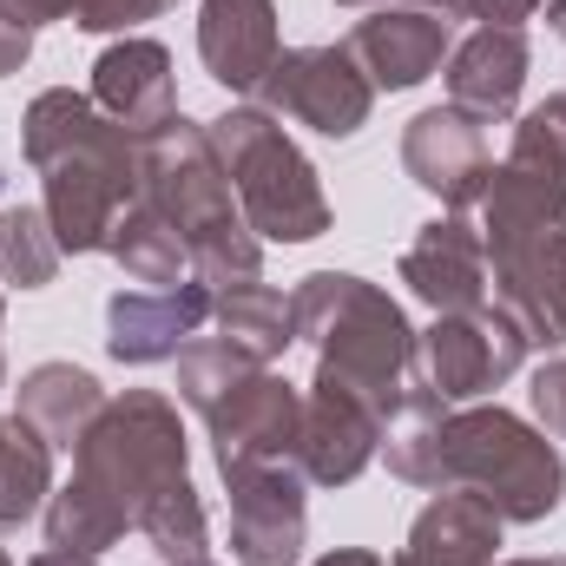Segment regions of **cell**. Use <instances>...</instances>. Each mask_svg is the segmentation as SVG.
Segmentation results:
<instances>
[{
    "label": "cell",
    "instance_id": "cell-1",
    "mask_svg": "<svg viewBox=\"0 0 566 566\" xmlns=\"http://www.w3.org/2000/svg\"><path fill=\"white\" fill-rule=\"evenodd\" d=\"M382 461L396 481L428 494H481L507 527H534L560 514L566 501V461L554 434L501 402H468L448 409L434 389L409 382L402 409L382 428Z\"/></svg>",
    "mask_w": 566,
    "mask_h": 566
},
{
    "label": "cell",
    "instance_id": "cell-2",
    "mask_svg": "<svg viewBox=\"0 0 566 566\" xmlns=\"http://www.w3.org/2000/svg\"><path fill=\"white\" fill-rule=\"evenodd\" d=\"M191 474V441L178 422V402L158 389H126L99 409V422L73 448V481L46 501V547L66 554H113L139 514Z\"/></svg>",
    "mask_w": 566,
    "mask_h": 566
},
{
    "label": "cell",
    "instance_id": "cell-3",
    "mask_svg": "<svg viewBox=\"0 0 566 566\" xmlns=\"http://www.w3.org/2000/svg\"><path fill=\"white\" fill-rule=\"evenodd\" d=\"M20 151L40 171V211L60 251H106L119 211L139 198V133L106 119L93 93L46 86L20 119Z\"/></svg>",
    "mask_w": 566,
    "mask_h": 566
},
{
    "label": "cell",
    "instance_id": "cell-4",
    "mask_svg": "<svg viewBox=\"0 0 566 566\" xmlns=\"http://www.w3.org/2000/svg\"><path fill=\"white\" fill-rule=\"evenodd\" d=\"M139 198L185 238L191 271L211 290L251 283L264 271V238L244 224L231 171H224L205 119L171 113L165 126H151L139 139Z\"/></svg>",
    "mask_w": 566,
    "mask_h": 566
},
{
    "label": "cell",
    "instance_id": "cell-5",
    "mask_svg": "<svg viewBox=\"0 0 566 566\" xmlns=\"http://www.w3.org/2000/svg\"><path fill=\"white\" fill-rule=\"evenodd\" d=\"M290 303H296V343L316 349V376L396 416L416 382V329L402 303L356 271H310L290 290Z\"/></svg>",
    "mask_w": 566,
    "mask_h": 566
},
{
    "label": "cell",
    "instance_id": "cell-6",
    "mask_svg": "<svg viewBox=\"0 0 566 566\" xmlns=\"http://www.w3.org/2000/svg\"><path fill=\"white\" fill-rule=\"evenodd\" d=\"M211 145L231 171L238 211L264 244H310L329 231V198L316 165L296 151V139L277 126V113L264 106H231L224 119H211Z\"/></svg>",
    "mask_w": 566,
    "mask_h": 566
},
{
    "label": "cell",
    "instance_id": "cell-7",
    "mask_svg": "<svg viewBox=\"0 0 566 566\" xmlns=\"http://www.w3.org/2000/svg\"><path fill=\"white\" fill-rule=\"evenodd\" d=\"M481 244H488V264L501 258H521L547 238H566V139L534 113H521L507 158L494 165L488 191H481Z\"/></svg>",
    "mask_w": 566,
    "mask_h": 566
},
{
    "label": "cell",
    "instance_id": "cell-8",
    "mask_svg": "<svg viewBox=\"0 0 566 566\" xmlns=\"http://www.w3.org/2000/svg\"><path fill=\"white\" fill-rule=\"evenodd\" d=\"M521 363H527V336L507 323L501 303H481V310H461V316H434L416 336V382L434 389L448 409L488 402Z\"/></svg>",
    "mask_w": 566,
    "mask_h": 566
},
{
    "label": "cell",
    "instance_id": "cell-9",
    "mask_svg": "<svg viewBox=\"0 0 566 566\" xmlns=\"http://www.w3.org/2000/svg\"><path fill=\"white\" fill-rule=\"evenodd\" d=\"M258 106L323 133V139H356L369 126V113H376V86L349 60V46H290L264 73Z\"/></svg>",
    "mask_w": 566,
    "mask_h": 566
},
{
    "label": "cell",
    "instance_id": "cell-10",
    "mask_svg": "<svg viewBox=\"0 0 566 566\" xmlns=\"http://www.w3.org/2000/svg\"><path fill=\"white\" fill-rule=\"evenodd\" d=\"M382 428L389 416L376 402H363L356 389L329 382V376H310L303 389V422H296V474L310 488H349L376 454H382Z\"/></svg>",
    "mask_w": 566,
    "mask_h": 566
},
{
    "label": "cell",
    "instance_id": "cell-11",
    "mask_svg": "<svg viewBox=\"0 0 566 566\" xmlns=\"http://www.w3.org/2000/svg\"><path fill=\"white\" fill-rule=\"evenodd\" d=\"M224 488H231V560L238 566H303V541H310L303 488L310 481L296 474V461L224 474Z\"/></svg>",
    "mask_w": 566,
    "mask_h": 566
},
{
    "label": "cell",
    "instance_id": "cell-12",
    "mask_svg": "<svg viewBox=\"0 0 566 566\" xmlns=\"http://www.w3.org/2000/svg\"><path fill=\"white\" fill-rule=\"evenodd\" d=\"M296 422H303V389L277 369H251L211 416V454L218 474H244V468H271L296 454Z\"/></svg>",
    "mask_w": 566,
    "mask_h": 566
},
{
    "label": "cell",
    "instance_id": "cell-13",
    "mask_svg": "<svg viewBox=\"0 0 566 566\" xmlns=\"http://www.w3.org/2000/svg\"><path fill=\"white\" fill-rule=\"evenodd\" d=\"M402 171L428 198H441V211H474L494 178L488 126L468 119L461 106H428L402 126Z\"/></svg>",
    "mask_w": 566,
    "mask_h": 566
},
{
    "label": "cell",
    "instance_id": "cell-14",
    "mask_svg": "<svg viewBox=\"0 0 566 566\" xmlns=\"http://www.w3.org/2000/svg\"><path fill=\"white\" fill-rule=\"evenodd\" d=\"M211 310H218V290L205 277H185L171 290H119L106 303V356L126 369L178 363V349L198 343Z\"/></svg>",
    "mask_w": 566,
    "mask_h": 566
},
{
    "label": "cell",
    "instance_id": "cell-15",
    "mask_svg": "<svg viewBox=\"0 0 566 566\" xmlns=\"http://www.w3.org/2000/svg\"><path fill=\"white\" fill-rule=\"evenodd\" d=\"M343 46L369 73L376 93H409L448 66L454 20H448V7H369V20H356Z\"/></svg>",
    "mask_w": 566,
    "mask_h": 566
},
{
    "label": "cell",
    "instance_id": "cell-16",
    "mask_svg": "<svg viewBox=\"0 0 566 566\" xmlns=\"http://www.w3.org/2000/svg\"><path fill=\"white\" fill-rule=\"evenodd\" d=\"M402 283H409V296L428 303L434 316H461V310L494 303L481 224H468L461 211H441L434 224H422V238L402 251Z\"/></svg>",
    "mask_w": 566,
    "mask_h": 566
},
{
    "label": "cell",
    "instance_id": "cell-17",
    "mask_svg": "<svg viewBox=\"0 0 566 566\" xmlns=\"http://www.w3.org/2000/svg\"><path fill=\"white\" fill-rule=\"evenodd\" d=\"M527 66H534V46L521 27H474L468 40H454L441 80H448V106H461L468 119L494 126V119H514L521 106V86H527Z\"/></svg>",
    "mask_w": 566,
    "mask_h": 566
},
{
    "label": "cell",
    "instance_id": "cell-18",
    "mask_svg": "<svg viewBox=\"0 0 566 566\" xmlns=\"http://www.w3.org/2000/svg\"><path fill=\"white\" fill-rule=\"evenodd\" d=\"M93 106L106 119H119L126 133H151L178 113V73L171 53L145 33H119L99 60H93Z\"/></svg>",
    "mask_w": 566,
    "mask_h": 566
},
{
    "label": "cell",
    "instance_id": "cell-19",
    "mask_svg": "<svg viewBox=\"0 0 566 566\" xmlns=\"http://www.w3.org/2000/svg\"><path fill=\"white\" fill-rule=\"evenodd\" d=\"M277 0H205L198 7V60L224 93H258L277 66Z\"/></svg>",
    "mask_w": 566,
    "mask_h": 566
},
{
    "label": "cell",
    "instance_id": "cell-20",
    "mask_svg": "<svg viewBox=\"0 0 566 566\" xmlns=\"http://www.w3.org/2000/svg\"><path fill=\"white\" fill-rule=\"evenodd\" d=\"M488 283L507 323L527 336V349H566V238L488 264Z\"/></svg>",
    "mask_w": 566,
    "mask_h": 566
},
{
    "label": "cell",
    "instance_id": "cell-21",
    "mask_svg": "<svg viewBox=\"0 0 566 566\" xmlns=\"http://www.w3.org/2000/svg\"><path fill=\"white\" fill-rule=\"evenodd\" d=\"M501 527H507V521H501L481 494L448 488V494H434L422 514H416L402 554L389 566H494Z\"/></svg>",
    "mask_w": 566,
    "mask_h": 566
},
{
    "label": "cell",
    "instance_id": "cell-22",
    "mask_svg": "<svg viewBox=\"0 0 566 566\" xmlns=\"http://www.w3.org/2000/svg\"><path fill=\"white\" fill-rule=\"evenodd\" d=\"M106 402H113V396H106L99 376L80 369V363H40V369H27L20 389H13V416L40 428V434L53 441V454H73L80 434L99 422Z\"/></svg>",
    "mask_w": 566,
    "mask_h": 566
},
{
    "label": "cell",
    "instance_id": "cell-23",
    "mask_svg": "<svg viewBox=\"0 0 566 566\" xmlns=\"http://www.w3.org/2000/svg\"><path fill=\"white\" fill-rule=\"evenodd\" d=\"M211 316H218V336H224L231 349H244L251 363H264V369L296 343V303H290L283 290H271L264 277L224 283Z\"/></svg>",
    "mask_w": 566,
    "mask_h": 566
},
{
    "label": "cell",
    "instance_id": "cell-24",
    "mask_svg": "<svg viewBox=\"0 0 566 566\" xmlns=\"http://www.w3.org/2000/svg\"><path fill=\"white\" fill-rule=\"evenodd\" d=\"M53 501V441L20 416H0V534L27 527Z\"/></svg>",
    "mask_w": 566,
    "mask_h": 566
},
{
    "label": "cell",
    "instance_id": "cell-25",
    "mask_svg": "<svg viewBox=\"0 0 566 566\" xmlns=\"http://www.w3.org/2000/svg\"><path fill=\"white\" fill-rule=\"evenodd\" d=\"M113 258H119V271L133 283H145V290H171V283L191 277V251H185V238L145 205V198H133L126 211H119V224H113V244H106Z\"/></svg>",
    "mask_w": 566,
    "mask_h": 566
},
{
    "label": "cell",
    "instance_id": "cell-26",
    "mask_svg": "<svg viewBox=\"0 0 566 566\" xmlns=\"http://www.w3.org/2000/svg\"><path fill=\"white\" fill-rule=\"evenodd\" d=\"M60 238L40 205H7L0 211V290H46L60 277Z\"/></svg>",
    "mask_w": 566,
    "mask_h": 566
},
{
    "label": "cell",
    "instance_id": "cell-27",
    "mask_svg": "<svg viewBox=\"0 0 566 566\" xmlns=\"http://www.w3.org/2000/svg\"><path fill=\"white\" fill-rule=\"evenodd\" d=\"M139 534L151 541V554L165 566H185V560H205V541H211V521H205V501H198V488H191V474L185 481H171L151 507L139 514Z\"/></svg>",
    "mask_w": 566,
    "mask_h": 566
},
{
    "label": "cell",
    "instance_id": "cell-28",
    "mask_svg": "<svg viewBox=\"0 0 566 566\" xmlns=\"http://www.w3.org/2000/svg\"><path fill=\"white\" fill-rule=\"evenodd\" d=\"M251 369H264V363H251L244 349H231L224 336H211V343H185L178 349V402L185 409H198V416H211Z\"/></svg>",
    "mask_w": 566,
    "mask_h": 566
},
{
    "label": "cell",
    "instance_id": "cell-29",
    "mask_svg": "<svg viewBox=\"0 0 566 566\" xmlns=\"http://www.w3.org/2000/svg\"><path fill=\"white\" fill-rule=\"evenodd\" d=\"M171 7H178V0H80L73 27H80V33H133L145 20L171 13Z\"/></svg>",
    "mask_w": 566,
    "mask_h": 566
},
{
    "label": "cell",
    "instance_id": "cell-30",
    "mask_svg": "<svg viewBox=\"0 0 566 566\" xmlns=\"http://www.w3.org/2000/svg\"><path fill=\"white\" fill-rule=\"evenodd\" d=\"M527 402H534V422L547 428L554 441H566V356H547L527 382Z\"/></svg>",
    "mask_w": 566,
    "mask_h": 566
},
{
    "label": "cell",
    "instance_id": "cell-31",
    "mask_svg": "<svg viewBox=\"0 0 566 566\" xmlns=\"http://www.w3.org/2000/svg\"><path fill=\"white\" fill-rule=\"evenodd\" d=\"M73 13H80V0H0V20H13L27 33H40L53 20H73Z\"/></svg>",
    "mask_w": 566,
    "mask_h": 566
},
{
    "label": "cell",
    "instance_id": "cell-32",
    "mask_svg": "<svg viewBox=\"0 0 566 566\" xmlns=\"http://www.w3.org/2000/svg\"><path fill=\"white\" fill-rule=\"evenodd\" d=\"M468 20H481V27H521V20H534L547 0H454Z\"/></svg>",
    "mask_w": 566,
    "mask_h": 566
},
{
    "label": "cell",
    "instance_id": "cell-33",
    "mask_svg": "<svg viewBox=\"0 0 566 566\" xmlns=\"http://www.w3.org/2000/svg\"><path fill=\"white\" fill-rule=\"evenodd\" d=\"M27 60H33V33H27V27H13V20H0V80H7V73H20Z\"/></svg>",
    "mask_w": 566,
    "mask_h": 566
},
{
    "label": "cell",
    "instance_id": "cell-34",
    "mask_svg": "<svg viewBox=\"0 0 566 566\" xmlns=\"http://www.w3.org/2000/svg\"><path fill=\"white\" fill-rule=\"evenodd\" d=\"M310 566H389V560L369 554V547H329V554H316Z\"/></svg>",
    "mask_w": 566,
    "mask_h": 566
},
{
    "label": "cell",
    "instance_id": "cell-35",
    "mask_svg": "<svg viewBox=\"0 0 566 566\" xmlns=\"http://www.w3.org/2000/svg\"><path fill=\"white\" fill-rule=\"evenodd\" d=\"M27 566H99L93 554H66V547H40Z\"/></svg>",
    "mask_w": 566,
    "mask_h": 566
},
{
    "label": "cell",
    "instance_id": "cell-36",
    "mask_svg": "<svg viewBox=\"0 0 566 566\" xmlns=\"http://www.w3.org/2000/svg\"><path fill=\"white\" fill-rule=\"evenodd\" d=\"M541 119H547V126L566 139V93H547V99H541Z\"/></svg>",
    "mask_w": 566,
    "mask_h": 566
},
{
    "label": "cell",
    "instance_id": "cell-37",
    "mask_svg": "<svg viewBox=\"0 0 566 566\" xmlns=\"http://www.w3.org/2000/svg\"><path fill=\"white\" fill-rule=\"evenodd\" d=\"M336 7H434V0H336ZM441 7H454V0H441Z\"/></svg>",
    "mask_w": 566,
    "mask_h": 566
},
{
    "label": "cell",
    "instance_id": "cell-38",
    "mask_svg": "<svg viewBox=\"0 0 566 566\" xmlns=\"http://www.w3.org/2000/svg\"><path fill=\"white\" fill-rule=\"evenodd\" d=\"M547 20H554V33L566 40V0H547Z\"/></svg>",
    "mask_w": 566,
    "mask_h": 566
},
{
    "label": "cell",
    "instance_id": "cell-39",
    "mask_svg": "<svg viewBox=\"0 0 566 566\" xmlns=\"http://www.w3.org/2000/svg\"><path fill=\"white\" fill-rule=\"evenodd\" d=\"M494 566H566V554H547V560H494Z\"/></svg>",
    "mask_w": 566,
    "mask_h": 566
},
{
    "label": "cell",
    "instance_id": "cell-40",
    "mask_svg": "<svg viewBox=\"0 0 566 566\" xmlns=\"http://www.w3.org/2000/svg\"><path fill=\"white\" fill-rule=\"evenodd\" d=\"M0 329H7V296H0ZM0 389H7V349H0Z\"/></svg>",
    "mask_w": 566,
    "mask_h": 566
},
{
    "label": "cell",
    "instance_id": "cell-41",
    "mask_svg": "<svg viewBox=\"0 0 566 566\" xmlns=\"http://www.w3.org/2000/svg\"><path fill=\"white\" fill-rule=\"evenodd\" d=\"M185 566H218V560H185Z\"/></svg>",
    "mask_w": 566,
    "mask_h": 566
},
{
    "label": "cell",
    "instance_id": "cell-42",
    "mask_svg": "<svg viewBox=\"0 0 566 566\" xmlns=\"http://www.w3.org/2000/svg\"><path fill=\"white\" fill-rule=\"evenodd\" d=\"M0 566H13V560H7V547H0Z\"/></svg>",
    "mask_w": 566,
    "mask_h": 566
}]
</instances>
